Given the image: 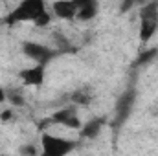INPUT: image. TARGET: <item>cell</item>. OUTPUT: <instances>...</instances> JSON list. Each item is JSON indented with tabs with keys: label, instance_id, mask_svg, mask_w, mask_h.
<instances>
[{
	"label": "cell",
	"instance_id": "6da1fadb",
	"mask_svg": "<svg viewBox=\"0 0 158 156\" xmlns=\"http://www.w3.org/2000/svg\"><path fill=\"white\" fill-rule=\"evenodd\" d=\"M46 11V4L42 0H24L20 2L7 17L6 24H17V22H35L37 17Z\"/></svg>",
	"mask_w": 158,
	"mask_h": 156
},
{
	"label": "cell",
	"instance_id": "5bb4252c",
	"mask_svg": "<svg viewBox=\"0 0 158 156\" xmlns=\"http://www.w3.org/2000/svg\"><path fill=\"white\" fill-rule=\"evenodd\" d=\"M6 96H7V99H9V103H13L15 107H22L24 103H26V99H24V96L19 92V90H11V92H6Z\"/></svg>",
	"mask_w": 158,
	"mask_h": 156
},
{
	"label": "cell",
	"instance_id": "2e32d148",
	"mask_svg": "<svg viewBox=\"0 0 158 156\" xmlns=\"http://www.w3.org/2000/svg\"><path fill=\"white\" fill-rule=\"evenodd\" d=\"M20 151H22L24 154H28V156H37V151H35V147H33V145H24Z\"/></svg>",
	"mask_w": 158,
	"mask_h": 156
},
{
	"label": "cell",
	"instance_id": "52a82bcc",
	"mask_svg": "<svg viewBox=\"0 0 158 156\" xmlns=\"http://www.w3.org/2000/svg\"><path fill=\"white\" fill-rule=\"evenodd\" d=\"M20 81L26 84V86H40L44 83V76H46V66H40V64H33L30 68H24L20 70Z\"/></svg>",
	"mask_w": 158,
	"mask_h": 156
},
{
	"label": "cell",
	"instance_id": "9a60e30c",
	"mask_svg": "<svg viewBox=\"0 0 158 156\" xmlns=\"http://www.w3.org/2000/svg\"><path fill=\"white\" fill-rule=\"evenodd\" d=\"M50 22H52V15H50L48 11H44L42 15H39V17H37V20H35L33 24H35L37 28H46Z\"/></svg>",
	"mask_w": 158,
	"mask_h": 156
},
{
	"label": "cell",
	"instance_id": "9c48e42d",
	"mask_svg": "<svg viewBox=\"0 0 158 156\" xmlns=\"http://www.w3.org/2000/svg\"><path fill=\"white\" fill-rule=\"evenodd\" d=\"M76 6H77V17L76 18L83 20V22L92 20L99 9V4L96 0H76Z\"/></svg>",
	"mask_w": 158,
	"mask_h": 156
},
{
	"label": "cell",
	"instance_id": "ba28073f",
	"mask_svg": "<svg viewBox=\"0 0 158 156\" xmlns=\"http://www.w3.org/2000/svg\"><path fill=\"white\" fill-rule=\"evenodd\" d=\"M52 9H53V15H57L63 20H72V18L77 17L76 0H59V2H53Z\"/></svg>",
	"mask_w": 158,
	"mask_h": 156
},
{
	"label": "cell",
	"instance_id": "3957f363",
	"mask_svg": "<svg viewBox=\"0 0 158 156\" xmlns=\"http://www.w3.org/2000/svg\"><path fill=\"white\" fill-rule=\"evenodd\" d=\"M140 17V40L145 44L153 39V35L158 30V2H147L138 11Z\"/></svg>",
	"mask_w": 158,
	"mask_h": 156
},
{
	"label": "cell",
	"instance_id": "ac0fdd59",
	"mask_svg": "<svg viewBox=\"0 0 158 156\" xmlns=\"http://www.w3.org/2000/svg\"><path fill=\"white\" fill-rule=\"evenodd\" d=\"M132 7V2H125V4H121V11H127V9H131Z\"/></svg>",
	"mask_w": 158,
	"mask_h": 156
},
{
	"label": "cell",
	"instance_id": "4fadbf2b",
	"mask_svg": "<svg viewBox=\"0 0 158 156\" xmlns=\"http://www.w3.org/2000/svg\"><path fill=\"white\" fill-rule=\"evenodd\" d=\"M158 55V50L156 48H149V50H143L138 57H136V61L132 63V66H142V64H147V63H151L155 57Z\"/></svg>",
	"mask_w": 158,
	"mask_h": 156
},
{
	"label": "cell",
	"instance_id": "d6986e66",
	"mask_svg": "<svg viewBox=\"0 0 158 156\" xmlns=\"http://www.w3.org/2000/svg\"><path fill=\"white\" fill-rule=\"evenodd\" d=\"M7 99V96H6V90L4 88H0V103H4Z\"/></svg>",
	"mask_w": 158,
	"mask_h": 156
},
{
	"label": "cell",
	"instance_id": "30bf717a",
	"mask_svg": "<svg viewBox=\"0 0 158 156\" xmlns=\"http://www.w3.org/2000/svg\"><path fill=\"white\" fill-rule=\"evenodd\" d=\"M105 125V119L103 117H94L90 119L88 123H85L79 130H81V136L83 138H96L99 132H101V127Z\"/></svg>",
	"mask_w": 158,
	"mask_h": 156
},
{
	"label": "cell",
	"instance_id": "8fae6325",
	"mask_svg": "<svg viewBox=\"0 0 158 156\" xmlns=\"http://www.w3.org/2000/svg\"><path fill=\"white\" fill-rule=\"evenodd\" d=\"M52 39H53V44H55V51H59V53H68V51H74V46H72L70 39H68V37H64L63 33L55 31V33L52 35Z\"/></svg>",
	"mask_w": 158,
	"mask_h": 156
},
{
	"label": "cell",
	"instance_id": "5b68a950",
	"mask_svg": "<svg viewBox=\"0 0 158 156\" xmlns=\"http://www.w3.org/2000/svg\"><path fill=\"white\" fill-rule=\"evenodd\" d=\"M134 101H136V90L134 88H129L119 96L118 103H116V125L123 123L129 117L132 107H134Z\"/></svg>",
	"mask_w": 158,
	"mask_h": 156
},
{
	"label": "cell",
	"instance_id": "7c38bea8",
	"mask_svg": "<svg viewBox=\"0 0 158 156\" xmlns=\"http://www.w3.org/2000/svg\"><path fill=\"white\" fill-rule=\"evenodd\" d=\"M70 99H72V103H76V105L86 107V105H90V101H92V94H90V90H86V88H77V90L70 96Z\"/></svg>",
	"mask_w": 158,
	"mask_h": 156
},
{
	"label": "cell",
	"instance_id": "7a4b0ae2",
	"mask_svg": "<svg viewBox=\"0 0 158 156\" xmlns=\"http://www.w3.org/2000/svg\"><path fill=\"white\" fill-rule=\"evenodd\" d=\"M77 147V142L61 138L50 132L40 136V156H68Z\"/></svg>",
	"mask_w": 158,
	"mask_h": 156
},
{
	"label": "cell",
	"instance_id": "277c9868",
	"mask_svg": "<svg viewBox=\"0 0 158 156\" xmlns=\"http://www.w3.org/2000/svg\"><path fill=\"white\" fill-rule=\"evenodd\" d=\"M22 51L28 59H31L35 64H40V66H46L48 63H52L59 55V51H55V48H50L46 44L33 42V40L22 42Z\"/></svg>",
	"mask_w": 158,
	"mask_h": 156
},
{
	"label": "cell",
	"instance_id": "8992f818",
	"mask_svg": "<svg viewBox=\"0 0 158 156\" xmlns=\"http://www.w3.org/2000/svg\"><path fill=\"white\" fill-rule=\"evenodd\" d=\"M50 123H57V125H63V127H66V129H74V130H79V129L83 127L74 107H66V109L57 110V112L52 116Z\"/></svg>",
	"mask_w": 158,
	"mask_h": 156
},
{
	"label": "cell",
	"instance_id": "e0dca14e",
	"mask_svg": "<svg viewBox=\"0 0 158 156\" xmlns=\"http://www.w3.org/2000/svg\"><path fill=\"white\" fill-rule=\"evenodd\" d=\"M11 116H13V112H11V110H4V112L0 114V121H9Z\"/></svg>",
	"mask_w": 158,
	"mask_h": 156
}]
</instances>
